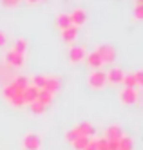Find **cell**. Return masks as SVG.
I'll return each instance as SVG.
<instances>
[{
    "label": "cell",
    "mask_w": 143,
    "mask_h": 150,
    "mask_svg": "<svg viewBox=\"0 0 143 150\" xmlns=\"http://www.w3.org/2000/svg\"><path fill=\"white\" fill-rule=\"evenodd\" d=\"M134 78H136V83L139 85V87H143V71H136Z\"/></svg>",
    "instance_id": "83f0119b"
},
{
    "label": "cell",
    "mask_w": 143,
    "mask_h": 150,
    "mask_svg": "<svg viewBox=\"0 0 143 150\" xmlns=\"http://www.w3.org/2000/svg\"><path fill=\"white\" fill-rule=\"evenodd\" d=\"M22 92H24V91L16 89L15 85H13V81L6 83V85H4V91H2L4 98H6L11 105H13V107H22V105H24V98H22Z\"/></svg>",
    "instance_id": "6da1fadb"
},
{
    "label": "cell",
    "mask_w": 143,
    "mask_h": 150,
    "mask_svg": "<svg viewBox=\"0 0 143 150\" xmlns=\"http://www.w3.org/2000/svg\"><path fill=\"white\" fill-rule=\"evenodd\" d=\"M118 150H132V137L120 136V139H118Z\"/></svg>",
    "instance_id": "e0dca14e"
},
{
    "label": "cell",
    "mask_w": 143,
    "mask_h": 150,
    "mask_svg": "<svg viewBox=\"0 0 143 150\" xmlns=\"http://www.w3.org/2000/svg\"><path fill=\"white\" fill-rule=\"evenodd\" d=\"M136 2H138V6H143V0H136Z\"/></svg>",
    "instance_id": "836d02e7"
},
{
    "label": "cell",
    "mask_w": 143,
    "mask_h": 150,
    "mask_svg": "<svg viewBox=\"0 0 143 150\" xmlns=\"http://www.w3.org/2000/svg\"><path fill=\"white\" fill-rule=\"evenodd\" d=\"M76 36H78V27H74V25H71V27L62 31V38H63V42H67V44L74 42Z\"/></svg>",
    "instance_id": "5bb4252c"
},
{
    "label": "cell",
    "mask_w": 143,
    "mask_h": 150,
    "mask_svg": "<svg viewBox=\"0 0 143 150\" xmlns=\"http://www.w3.org/2000/svg\"><path fill=\"white\" fill-rule=\"evenodd\" d=\"M120 100H122V103H125V105L136 103V100H138V91L136 89H127V87H123V91L120 92Z\"/></svg>",
    "instance_id": "52a82bcc"
},
{
    "label": "cell",
    "mask_w": 143,
    "mask_h": 150,
    "mask_svg": "<svg viewBox=\"0 0 143 150\" xmlns=\"http://www.w3.org/2000/svg\"><path fill=\"white\" fill-rule=\"evenodd\" d=\"M22 146H24L26 150H40L42 146V139L38 134L35 132H29L24 136V139H22Z\"/></svg>",
    "instance_id": "3957f363"
},
{
    "label": "cell",
    "mask_w": 143,
    "mask_h": 150,
    "mask_svg": "<svg viewBox=\"0 0 143 150\" xmlns=\"http://www.w3.org/2000/svg\"><path fill=\"white\" fill-rule=\"evenodd\" d=\"M6 63H7V65H15V67H22V65H24V54L11 47L6 52Z\"/></svg>",
    "instance_id": "277c9868"
},
{
    "label": "cell",
    "mask_w": 143,
    "mask_h": 150,
    "mask_svg": "<svg viewBox=\"0 0 143 150\" xmlns=\"http://www.w3.org/2000/svg\"><path fill=\"white\" fill-rule=\"evenodd\" d=\"M20 2V0H2V4L4 6H7V7H11V6H16Z\"/></svg>",
    "instance_id": "4dcf8cb0"
},
{
    "label": "cell",
    "mask_w": 143,
    "mask_h": 150,
    "mask_svg": "<svg viewBox=\"0 0 143 150\" xmlns=\"http://www.w3.org/2000/svg\"><path fill=\"white\" fill-rule=\"evenodd\" d=\"M13 49H15V51H18V52H22V54H26V49H27V40H24V38H18Z\"/></svg>",
    "instance_id": "7402d4cb"
},
{
    "label": "cell",
    "mask_w": 143,
    "mask_h": 150,
    "mask_svg": "<svg viewBox=\"0 0 143 150\" xmlns=\"http://www.w3.org/2000/svg\"><path fill=\"white\" fill-rule=\"evenodd\" d=\"M69 16H71V22H73V25H74V27L83 25V24H85V20H87V15H85V11H83L82 7H76Z\"/></svg>",
    "instance_id": "9c48e42d"
},
{
    "label": "cell",
    "mask_w": 143,
    "mask_h": 150,
    "mask_svg": "<svg viewBox=\"0 0 143 150\" xmlns=\"http://www.w3.org/2000/svg\"><path fill=\"white\" fill-rule=\"evenodd\" d=\"M122 83L125 85L127 89H136L138 83H136V78H134V72H129V74H123V80Z\"/></svg>",
    "instance_id": "ac0fdd59"
},
{
    "label": "cell",
    "mask_w": 143,
    "mask_h": 150,
    "mask_svg": "<svg viewBox=\"0 0 143 150\" xmlns=\"http://www.w3.org/2000/svg\"><path fill=\"white\" fill-rule=\"evenodd\" d=\"M78 137H80V136H78V132H76L74 128H73V130H69L67 134H65V139H67V141H71V143L74 141V139H78Z\"/></svg>",
    "instance_id": "484cf974"
},
{
    "label": "cell",
    "mask_w": 143,
    "mask_h": 150,
    "mask_svg": "<svg viewBox=\"0 0 143 150\" xmlns=\"http://www.w3.org/2000/svg\"><path fill=\"white\" fill-rule=\"evenodd\" d=\"M11 81H13V85H15L16 89H20V91H26V87L29 85V80L26 76H22V74H20V76H16V78H13Z\"/></svg>",
    "instance_id": "d6986e66"
},
{
    "label": "cell",
    "mask_w": 143,
    "mask_h": 150,
    "mask_svg": "<svg viewBox=\"0 0 143 150\" xmlns=\"http://www.w3.org/2000/svg\"><path fill=\"white\" fill-rule=\"evenodd\" d=\"M29 4H36V2H40V0H27Z\"/></svg>",
    "instance_id": "d6a6232c"
},
{
    "label": "cell",
    "mask_w": 143,
    "mask_h": 150,
    "mask_svg": "<svg viewBox=\"0 0 143 150\" xmlns=\"http://www.w3.org/2000/svg\"><path fill=\"white\" fill-rule=\"evenodd\" d=\"M85 56H87V51H85V47H82V45H74V47L69 51V60H71L73 63L83 62Z\"/></svg>",
    "instance_id": "ba28073f"
},
{
    "label": "cell",
    "mask_w": 143,
    "mask_h": 150,
    "mask_svg": "<svg viewBox=\"0 0 143 150\" xmlns=\"http://www.w3.org/2000/svg\"><path fill=\"white\" fill-rule=\"evenodd\" d=\"M46 80L47 76H40V74H36V76H33V80L29 81L31 85H35L36 89H43V85H46Z\"/></svg>",
    "instance_id": "44dd1931"
},
{
    "label": "cell",
    "mask_w": 143,
    "mask_h": 150,
    "mask_svg": "<svg viewBox=\"0 0 143 150\" xmlns=\"http://www.w3.org/2000/svg\"><path fill=\"white\" fill-rule=\"evenodd\" d=\"M120 136H122V130L118 125H109L105 128V139H120Z\"/></svg>",
    "instance_id": "2e32d148"
},
{
    "label": "cell",
    "mask_w": 143,
    "mask_h": 150,
    "mask_svg": "<svg viewBox=\"0 0 143 150\" xmlns=\"http://www.w3.org/2000/svg\"><path fill=\"white\" fill-rule=\"evenodd\" d=\"M96 150H109V146H107V139H105V137H100V139H98Z\"/></svg>",
    "instance_id": "d4e9b609"
},
{
    "label": "cell",
    "mask_w": 143,
    "mask_h": 150,
    "mask_svg": "<svg viewBox=\"0 0 143 150\" xmlns=\"http://www.w3.org/2000/svg\"><path fill=\"white\" fill-rule=\"evenodd\" d=\"M31 110L35 112V114H42L43 110H46V107H43V105H42V103H40V101L36 100L35 103H31Z\"/></svg>",
    "instance_id": "cb8c5ba5"
},
{
    "label": "cell",
    "mask_w": 143,
    "mask_h": 150,
    "mask_svg": "<svg viewBox=\"0 0 143 150\" xmlns=\"http://www.w3.org/2000/svg\"><path fill=\"white\" fill-rule=\"evenodd\" d=\"M56 25L63 31V29H67V27H71L73 25V22H71V16L67 15V13H60L58 16H56Z\"/></svg>",
    "instance_id": "9a60e30c"
},
{
    "label": "cell",
    "mask_w": 143,
    "mask_h": 150,
    "mask_svg": "<svg viewBox=\"0 0 143 150\" xmlns=\"http://www.w3.org/2000/svg\"><path fill=\"white\" fill-rule=\"evenodd\" d=\"M87 141H89V137H78V139H74V141H73V146L76 150H83L85 145H87Z\"/></svg>",
    "instance_id": "603a6c76"
},
{
    "label": "cell",
    "mask_w": 143,
    "mask_h": 150,
    "mask_svg": "<svg viewBox=\"0 0 143 150\" xmlns=\"http://www.w3.org/2000/svg\"><path fill=\"white\" fill-rule=\"evenodd\" d=\"M74 130L78 132L80 137H91V136L94 134V127H92L91 123L83 121V123H78V125H76V127H74Z\"/></svg>",
    "instance_id": "30bf717a"
},
{
    "label": "cell",
    "mask_w": 143,
    "mask_h": 150,
    "mask_svg": "<svg viewBox=\"0 0 143 150\" xmlns=\"http://www.w3.org/2000/svg\"><path fill=\"white\" fill-rule=\"evenodd\" d=\"M96 52L100 54V58H102L103 63H112L116 60V51L111 45H100V47L96 49Z\"/></svg>",
    "instance_id": "5b68a950"
},
{
    "label": "cell",
    "mask_w": 143,
    "mask_h": 150,
    "mask_svg": "<svg viewBox=\"0 0 143 150\" xmlns=\"http://www.w3.org/2000/svg\"><path fill=\"white\" fill-rule=\"evenodd\" d=\"M87 63L92 67V71L94 69H102V65H103V62H102V58H100V54H98L96 51H92V52H87Z\"/></svg>",
    "instance_id": "4fadbf2b"
},
{
    "label": "cell",
    "mask_w": 143,
    "mask_h": 150,
    "mask_svg": "<svg viewBox=\"0 0 143 150\" xmlns=\"http://www.w3.org/2000/svg\"><path fill=\"white\" fill-rule=\"evenodd\" d=\"M38 101H40L43 107H47V105L53 101V94L47 92V91H43V89H40V92H38Z\"/></svg>",
    "instance_id": "ffe728a7"
},
{
    "label": "cell",
    "mask_w": 143,
    "mask_h": 150,
    "mask_svg": "<svg viewBox=\"0 0 143 150\" xmlns=\"http://www.w3.org/2000/svg\"><path fill=\"white\" fill-rule=\"evenodd\" d=\"M43 91H47V92H51L54 96V92L60 91V78H56V76H47L46 85H43Z\"/></svg>",
    "instance_id": "8fae6325"
},
{
    "label": "cell",
    "mask_w": 143,
    "mask_h": 150,
    "mask_svg": "<svg viewBox=\"0 0 143 150\" xmlns=\"http://www.w3.org/2000/svg\"><path fill=\"white\" fill-rule=\"evenodd\" d=\"M96 143H98V139L89 137V141H87V145H85V148H83V150H96Z\"/></svg>",
    "instance_id": "4316f807"
},
{
    "label": "cell",
    "mask_w": 143,
    "mask_h": 150,
    "mask_svg": "<svg viewBox=\"0 0 143 150\" xmlns=\"http://www.w3.org/2000/svg\"><path fill=\"white\" fill-rule=\"evenodd\" d=\"M87 83H89L92 89H103L105 85H107V72L102 71V69L91 71L89 78H87Z\"/></svg>",
    "instance_id": "7a4b0ae2"
},
{
    "label": "cell",
    "mask_w": 143,
    "mask_h": 150,
    "mask_svg": "<svg viewBox=\"0 0 143 150\" xmlns=\"http://www.w3.org/2000/svg\"><path fill=\"white\" fill-rule=\"evenodd\" d=\"M134 16L138 20H143V6H138L136 4V11H134Z\"/></svg>",
    "instance_id": "f546056e"
},
{
    "label": "cell",
    "mask_w": 143,
    "mask_h": 150,
    "mask_svg": "<svg viewBox=\"0 0 143 150\" xmlns=\"http://www.w3.org/2000/svg\"><path fill=\"white\" fill-rule=\"evenodd\" d=\"M6 42H7V38H6V33H4V31H0V47H2V45H6Z\"/></svg>",
    "instance_id": "1f68e13d"
},
{
    "label": "cell",
    "mask_w": 143,
    "mask_h": 150,
    "mask_svg": "<svg viewBox=\"0 0 143 150\" xmlns=\"http://www.w3.org/2000/svg\"><path fill=\"white\" fill-rule=\"evenodd\" d=\"M109 150H118V139H107Z\"/></svg>",
    "instance_id": "f1b7e54d"
},
{
    "label": "cell",
    "mask_w": 143,
    "mask_h": 150,
    "mask_svg": "<svg viewBox=\"0 0 143 150\" xmlns=\"http://www.w3.org/2000/svg\"><path fill=\"white\" fill-rule=\"evenodd\" d=\"M38 92H40V89H36L35 85H27L26 87V91L22 92V98H24V105H31V103H35L36 100H38Z\"/></svg>",
    "instance_id": "8992f818"
},
{
    "label": "cell",
    "mask_w": 143,
    "mask_h": 150,
    "mask_svg": "<svg viewBox=\"0 0 143 150\" xmlns=\"http://www.w3.org/2000/svg\"><path fill=\"white\" fill-rule=\"evenodd\" d=\"M123 80V71L122 69H118V67H112L111 71L107 72V83H122Z\"/></svg>",
    "instance_id": "7c38bea8"
}]
</instances>
